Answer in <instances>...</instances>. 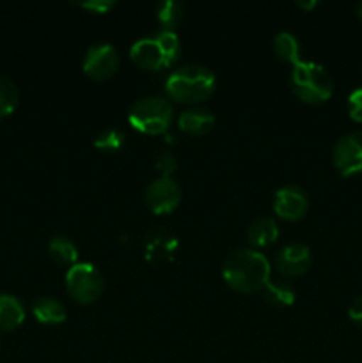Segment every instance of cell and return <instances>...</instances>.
Listing matches in <instances>:
<instances>
[{"mask_svg":"<svg viewBox=\"0 0 362 363\" xmlns=\"http://www.w3.org/2000/svg\"><path fill=\"white\" fill-rule=\"evenodd\" d=\"M270 272V261L256 248H236L229 252L222 264V277L226 284L241 294L261 291L272 279Z\"/></svg>","mask_w":362,"mask_h":363,"instance_id":"6da1fadb","label":"cell"},{"mask_svg":"<svg viewBox=\"0 0 362 363\" xmlns=\"http://www.w3.org/2000/svg\"><path fill=\"white\" fill-rule=\"evenodd\" d=\"M216 77L209 67L201 64H183L169 73L165 92L170 99L185 105L202 103L213 94Z\"/></svg>","mask_w":362,"mask_h":363,"instance_id":"7a4b0ae2","label":"cell"},{"mask_svg":"<svg viewBox=\"0 0 362 363\" xmlns=\"http://www.w3.org/2000/svg\"><path fill=\"white\" fill-rule=\"evenodd\" d=\"M130 57L141 69L160 71L172 67L181 57V43L174 30H158L137 39L130 48Z\"/></svg>","mask_w":362,"mask_h":363,"instance_id":"3957f363","label":"cell"},{"mask_svg":"<svg viewBox=\"0 0 362 363\" xmlns=\"http://www.w3.org/2000/svg\"><path fill=\"white\" fill-rule=\"evenodd\" d=\"M291 91L305 103H325L334 94V78L325 66L312 60H300L290 74Z\"/></svg>","mask_w":362,"mask_h":363,"instance_id":"277c9868","label":"cell"},{"mask_svg":"<svg viewBox=\"0 0 362 363\" xmlns=\"http://www.w3.org/2000/svg\"><path fill=\"white\" fill-rule=\"evenodd\" d=\"M174 119V105L163 96H146L130 106L128 121L146 135H162Z\"/></svg>","mask_w":362,"mask_h":363,"instance_id":"5b68a950","label":"cell"},{"mask_svg":"<svg viewBox=\"0 0 362 363\" xmlns=\"http://www.w3.org/2000/svg\"><path fill=\"white\" fill-rule=\"evenodd\" d=\"M66 291L77 303L87 305L103 293V277L92 262H77L66 273Z\"/></svg>","mask_w":362,"mask_h":363,"instance_id":"8992f818","label":"cell"},{"mask_svg":"<svg viewBox=\"0 0 362 363\" xmlns=\"http://www.w3.org/2000/svg\"><path fill=\"white\" fill-rule=\"evenodd\" d=\"M144 201L155 215H169L181 202L180 184L174 177L158 176L146 188Z\"/></svg>","mask_w":362,"mask_h":363,"instance_id":"52a82bcc","label":"cell"},{"mask_svg":"<svg viewBox=\"0 0 362 363\" xmlns=\"http://www.w3.org/2000/svg\"><path fill=\"white\" fill-rule=\"evenodd\" d=\"M119 67V53L110 43H94L87 48L82 69L92 80H106Z\"/></svg>","mask_w":362,"mask_h":363,"instance_id":"ba28073f","label":"cell"},{"mask_svg":"<svg viewBox=\"0 0 362 363\" xmlns=\"http://www.w3.org/2000/svg\"><path fill=\"white\" fill-rule=\"evenodd\" d=\"M332 162L341 176L362 172V131H350L334 144Z\"/></svg>","mask_w":362,"mask_h":363,"instance_id":"9c48e42d","label":"cell"},{"mask_svg":"<svg viewBox=\"0 0 362 363\" xmlns=\"http://www.w3.org/2000/svg\"><path fill=\"white\" fill-rule=\"evenodd\" d=\"M272 208L279 218L295 222L300 220L309 209V195L298 184H286L280 186L273 195Z\"/></svg>","mask_w":362,"mask_h":363,"instance_id":"30bf717a","label":"cell"},{"mask_svg":"<svg viewBox=\"0 0 362 363\" xmlns=\"http://www.w3.org/2000/svg\"><path fill=\"white\" fill-rule=\"evenodd\" d=\"M311 248H309L307 245L293 241V243L284 245V247L277 252L273 266H275V269L283 277H300L311 268Z\"/></svg>","mask_w":362,"mask_h":363,"instance_id":"8fae6325","label":"cell"},{"mask_svg":"<svg viewBox=\"0 0 362 363\" xmlns=\"http://www.w3.org/2000/svg\"><path fill=\"white\" fill-rule=\"evenodd\" d=\"M177 238L165 227H153L144 238V254L149 262H165L177 252Z\"/></svg>","mask_w":362,"mask_h":363,"instance_id":"7c38bea8","label":"cell"},{"mask_svg":"<svg viewBox=\"0 0 362 363\" xmlns=\"http://www.w3.org/2000/svg\"><path fill=\"white\" fill-rule=\"evenodd\" d=\"M215 113L209 108H204V106H192V108H187L185 112H181L180 117H177V126H180V130L188 135H195V137L209 133L213 130V126H215Z\"/></svg>","mask_w":362,"mask_h":363,"instance_id":"4fadbf2b","label":"cell"},{"mask_svg":"<svg viewBox=\"0 0 362 363\" xmlns=\"http://www.w3.org/2000/svg\"><path fill=\"white\" fill-rule=\"evenodd\" d=\"M279 234V225L272 216H258L247 227V241L252 248H263L275 243Z\"/></svg>","mask_w":362,"mask_h":363,"instance_id":"5bb4252c","label":"cell"},{"mask_svg":"<svg viewBox=\"0 0 362 363\" xmlns=\"http://www.w3.org/2000/svg\"><path fill=\"white\" fill-rule=\"evenodd\" d=\"M32 314L41 325H60L67 319V311L62 301L52 296H41L32 303Z\"/></svg>","mask_w":362,"mask_h":363,"instance_id":"9a60e30c","label":"cell"},{"mask_svg":"<svg viewBox=\"0 0 362 363\" xmlns=\"http://www.w3.org/2000/svg\"><path fill=\"white\" fill-rule=\"evenodd\" d=\"M25 307L14 294L0 293V328L14 330L23 323Z\"/></svg>","mask_w":362,"mask_h":363,"instance_id":"2e32d148","label":"cell"},{"mask_svg":"<svg viewBox=\"0 0 362 363\" xmlns=\"http://www.w3.org/2000/svg\"><path fill=\"white\" fill-rule=\"evenodd\" d=\"M272 48L277 59L283 60V62L291 64V66H297V64L300 62V57H302L300 43H298L297 35L291 34V32L287 30L277 32L275 38H273Z\"/></svg>","mask_w":362,"mask_h":363,"instance_id":"e0dca14e","label":"cell"},{"mask_svg":"<svg viewBox=\"0 0 362 363\" xmlns=\"http://www.w3.org/2000/svg\"><path fill=\"white\" fill-rule=\"evenodd\" d=\"M263 291H265L266 301L277 308L291 307L295 303V298H297V293L291 287V284L280 279H270L266 286L263 287Z\"/></svg>","mask_w":362,"mask_h":363,"instance_id":"ac0fdd59","label":"cell"},{"mask_svg":"<svg viewBox=\"0 0 362 363\" xmlns=\"http://www.w3.org/2000/svg\"><path fill=\"white\" fill-rule=\"evenodd\" d=\"M48 255L60 266H75L78 262V248L67 236H53L48 241Z\"/></svg>","mask_w":362,"mask_h":363,"instance_id":"d6986e66","label":"cell"},{"mask_svg":"<svg viewBox=\"0 0 362 363\" xmlns=\"http://www.w3.org/2000/svg\"><path fill=\"white\" fill-rule=\"evenodd\" d=\"M183 4L177 2V0H162L156 6V18H158L163 30H174L183 18Z\"/></svg>","mask_w":362,"mask_h":363,"instance_id":"ffe728a7","label":"cell"},{"mask_svg":"<svg viewBox=\"0 0 362 363\" xmlns=\"http://www.w3.org/2000/svg\"><path fill=\"white\" fill-rule=\"evenodd\" d=\"M18 98H20V92H18L16 84L6 74H0V119L14 112Z\"/></svg>","mask_w":362,"mask_h":363,"instance_id":"44dd1931","label":"cell"},{"mask_svg":"<svg viewBox=\"0 0 362 363\" xmlns=\"http://www.w3.org/2000/svg\"><path fill=\"white\" fill-rule=\"evenodd\" d=\"M126 142V135L119 128H105L98 137L94 138V147L103 152L119 151Z\"/></svg>","mask_w":362,"mask_h":363,"instance_id":"7402d4cb","label":"cell"},{"mask_svg":"<svg viewBox=\"0 0 362 363\" xmlns=\"http://www.w3.org/2000/svg\"><path fill=\"white\" fill-rule=\"evenodd\" d=\"M155 169L160 176L172 177L174 170L177 169V160L172 152H160L155 158Z\"/></svg>","mask_w":362,"mask_h":363,"instance_id":"603a6c76","label":"cell"},{"mask_svg":"<svg viewBox=\"0 0 362 363\" xmlns=\"http://www.w3.org/2000/svg\"><path fill=\"white\" fill-rule=\"evenodd\" d=\"M346 108H348V116L351 117L357 123H362V87L353 89L348 96L346 101Z\"/></svg>","mask_w":362,"mask_h":363,"instance_id":"cb8c5ba5","label":"cell"},{"mask_svg":"<svg viewBox=\"0 0 362 363\" xmlns=\"http://www.w3.org/2000/svg\"><path fill=\"white\" fill-rule=\"evenodd\" d=\"M80 9L89 11L92 14H105L106 11L116 6V0H85V2H73Z\"/></svg>","mask_w":362,"mask_h":363,"instance_id":"d4e9b609","label":"cell"},{"mask_svg":"<svg viewBox=\"0 0 362 363\" xmlns=\"http://www.w3.org/2000/svg\"><path fill=\"white\" fill-rule=\"evenodd\" d=\"M348 318L353 323H357L358 326H362V294L353 298V301L350 303V307H348Z\"/></svg>","mask_w":362,"mask_h":363,"instance_id":"484cf974","label":"cell"},{"mask_svg":"<svg viewBox=\"0 0 362 363\" xmlns=\"http://www.w3.org/2000/svg\"><path fill=\"white\" fill-rule=\"evenodd\" d=\"M297 6H298V7H302V9L311 11L312 7L318 6V0H309V2H305V0H297Z\"/></svg>","mask_w":362,"mask_h":363,"instance_id":"4316f807","label":"cell"},{"mask_svg":"<svg viewBox=\"0 0 362 363\" xmlns=\"http://www.w3.org/2000/svg\"><path fill=\"white\" fill-rule=\"evenodd\" d=\"M355 13H357V16L362 20V0L357 4V7H355Z\"/></svg>","mask_w":362,"mask_h":363,"instance_id":"83f0119b","label":"cell"}]
</instances>
